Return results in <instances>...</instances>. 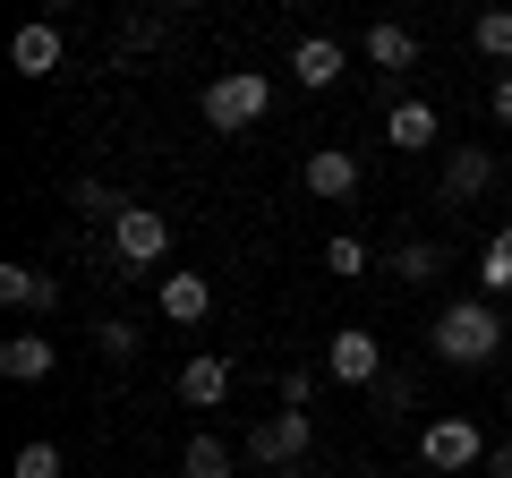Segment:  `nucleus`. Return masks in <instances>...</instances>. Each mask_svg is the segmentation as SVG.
Listing matches in <instances>:
<instances>
[{"mask_svg":"<svg viewBox=\"0 0 512 478\" xmlns=\"http://www.w3.org/2000/svg\"><path fill=\"white\" fill-rule=\"evenodd\" d=\"M427 342H436L444 368H487L495 350H504V316H495V299H453Z\"/></svg>","mask_w":512,"mask_h":478,"instance_id":"f257e3e1","label":"nucleus"},{"mask_svg":"<svg viewBox=\"0 0 512 478\" xmlns=\"http://www.w3.org/2000/svg\"><path fill=\"white\" fill-rule=\"evenodd\" d=\"M265 111H274V77L265 69H222L214 86H205V129H222V137L256 129Z\"/></svg>","mask_w":512,"mask_h":478,"instance_id":"f03ea898","label":"nucleus"},{"mask_svg":"<svg viewBox=\"0 0 512 478\" xmlns=\"http://www.w3.org/2000/svg\"><path fill=\"white\" fill-rule=\"evenodd\" d=\"M419 461L427 470H478V461H495V453H487V436H478V419H427L419 427Z\"/></svg>","mask_w":512,"mask_h":478,"instance_id":"7ed1b4c3","label":"nucleus"},{"mask_svg":"<svg viewBox=\"0 0 512 478\" xmlns=\"http://www.w3.org/2000/svg\"><path fill=\"white\" fill-rule=\"evenodd\" d=\"M308 444H316L308 410H274V419H256V427H248V461H256V470H291Z\"/></svg>","mask_w":512,"mask_h":478,"instance_id":"20e7f679","label":"nucleus"},{"mask_svg":"<svg viewBox=\"0 0 512 478\" xmlns=\"http://www.w3.org/2000/svg\"><path fill=\"white\" fill-rule=\"evenodd\" d=\"M111 257L120 265H163L171 257V222L154 214V205H128V214L111 222Z\"/></svg>","mask_w":512,"mask_h":478,"instance_id":"39448f33","label":"nucleus"},{"mask_svg":"<svg viewBox=\"0 0 512 478\" xmlns=\"http://www.w3.org/2000/svg\"><path fill=\"white\" fill-rule=\"evenodd\" d=\"M325 376H333V385H384V350H376V333L342 325V333L325 342Z\"/></svg>","mask_w":512,"mask_h":478,"instance_id":"423d86ee","label":"nucleus"},{"mask_svg":"<svg viewBox=\"0 0 512 478\" xmlns=\"http://www.w3.org/2000/svg\"><path fill=\"white\" fill-rule=\"evenodd\" d=\"M60 60H69V43H60L52 18H35V26H18V35H9V69H18V77H52Z\"/></svg>","mask_w":512,"mask_h":478,"instance_id":"0eeeda50","label":"nucleus"},{"mask_svg":"<svg viewBox=\"0 0 512 478\" xmlns=\"http://www.w3.org/2000/svg\"><path fill=\"white\" fill-rule=\"evenodd\" d=\"M52 368H60L52 333H9V342H0V376H9V385H43Z\"/></svg>","mask_w":512,"mask_h":478,"instance_id":"6e6552de","label":"nucleus"},{"mask_svg":"<svg viewBox=\"0 0 512 478\" xmlns=\"http://www.w3.org/2000/svg\"><path fill=\"white\" fill-rule=\"evenodd\" d=\"M308 197H325V205L359 197V154H342V146H316V154H308Z\"/></svg>","mask_w":512,"mask_h":478,"instance_id":"1a4fd4ad","label":"nucleus"},{"mask_svg":"<svg viewBox=\"0 0 512 478\" xmlns=\"http://www.w3.org/2000/svg\"><path fill=\"white\" fill-rule=\"evenodd\" d=\"M384 137H393V154H427V146H436V103L402 94V103L384 111Z\"/></svg>","mask_w":512,"mask_h":478,"instance_id":"9d476101","label":"nucleus"},{"mask_svg":"<svg viewBox=\"0 0 512 478\" xmlns=\"http://www.w3.org/2000/svg\"><path fill=\"white\" fill-rule=\"evenodd\" d=\"M0 299H9L18 316H52L60 308V282L35 274V265H0Z\"/></svg>","mask_w":512,"mask_h":478,"instance_id":"9b49d317","label":"nucleus"},{"mask_svg":"<svg viewBox=\"0 0 512 478\" xmlns=\"http://www.w3.org/2000/svg\"><path fill=\"white\" fill-rule=\"evenodd\" d=\"M222 393H231V359H214V350H197V359L180 368V402H188V410H214Z\"/></svg>","mask_w":512,"mask_h":478,"instance_id":"f8f14e48","label":"nucleus"},{"mask_svg":"<svg viewBox=\"0 0 512 478\" xmlns=\"http://www.w3.org/2000/svg\"><path fill=\"white\" fill-rule=\"evenodd\" d=\"M291 77L325 94L333 77H342V43H333V35H299V43H291Z\"/></svg>","mask_w":512,"mask_h":478,"instance_id":"ddd939ff","label":"nucleus"},{"mask_svg":"<svg viewBox=\"0 0 512 478\" xmlns=\"http://www.w3.org/2000/svg\"><path fill=\"white\" fill-rule=\"evenodd\" d=\"M163 316L171 325H205L214 316V282L205 274H163Z\"/></svg>","mask_w":512,"mask_h":478,"instance_id":"4468645a","label":"nucleus"},{"mask_svg":"<svg viewBox=\"0 0 512 478\" xmlns=\"http://www.w3.org/2000/svg\"><path fill=\"white\" fill-rule=\"evenodd\" d=\"M487 180H495V154H487V146H461L453 163H444V197H453V205L487 197Z\"/></svg>","mask_w":512,"mask_h":478,"instance_id":"2eb2a0df","label":"nucleus"},{"mask_svg":"<svg viewBox=\"0 0 512 478\" xmlns=\"http://www.w3.org/2000/svg\"><path fill=\"white\" fill-rule=\"evenodd\" d=\"M367 60H376V69H410V60H419V35H410V26H367Z\"/></svg>","mask_w":512,"mask_h":478,"instance_id":"dca6fc26","label":"nucleus"},{"mask_svg":"<svg viewBox=\"0 0 512 478\" xmlns=\"http://www.w3.org/2000/svg\"><path fill=\"white\" fill-rule=\"evenodd\" d=\"M180 478H231V444H222V436H188Z\"/></svg>","mask_w":512,"mask_h":478,"instance_id":"f3484780","label":"nucleus"},{"mask_svg":"<svg viewBox=\"0 0 512 478\" xmlns=\"http://www.w3.org/2000/svg\"><path fill=\"white\" fill-rule=\"evenodd\" d=\"M94 350H103L111 368H128V359H137V350H146V333L128 325V316H103V325H94Z\"/></svg>","mask_w":512,"mask_h":478,"instance_id":"a211bd4d","label":"nucleus"},{"mask_svg":"<svg viewBox=\"0 0 512 478\" xmlns=\"http://www.w3.org/2000/svg\"><path fill=\"white\" fill-rule=\"evenodd\" d=\"M436 274H444V257L427 248V239H410V248H393V282H410V291H419V282H436Z\"/></svg>","mask_w":512,"mask_h":478,"instance_id":"6ab92c4d","label":"nucleus"},{"mask_svg":"<svg viewBox=\"0 0 512 478\" xmlns=\"http://www.w3.org/2000/svg\"><path fill=\"white\" fill-rule=\"evenodd\" d=\"M470 43H478L487 60H512V9H487V18L470 26Z\"/></svg>","mask_w":512,"mask_h":478,"instance_id":"aec40b11","label":"nucleus"},{"mask_svg":"<svg viewBox=\"0 0 512 478\" xmlns=\"http://www.w3.org/2000/svg\"><path fill=\"white\" fill-rule=\"evenodd\" d=\"M9 478H60V444H18V470H9Z\"/></svg>","mask_w":512,"mask_h":478,"instance_id":"412c9836","label":"nucleus"},{"mask_svg":"<svg viewBox=\"0 0 512 478\" xmlns=\"http://www.w3.org/2000/svg\"><path fill=\"white\" fill-rule=\"evenodd\" d=\"M163 35H171V18H128L111 52H154V43H163Z\"/></svg>","mask_w":512,"mask_h":478,"instance_id":"4be33fe9","label":"nucleus"},{"mask_svg":"<svg viewBox=\"0 0 512 478\" xmlns=\"http://www.w3.org/2000/svg\"><path fill=\"white\" fill-rule=\"evenodd\" d=\"M376 402H384V410H410V402H419V376H410V368H384Z\"/></svg>","mask_w":512,"mask_h":478,"instance_id":"5701e85b","label":"nucleus"},{"mask_svg":"<svg viewBox=\"0 0 512 478\" xmlns=\"http://www.w3.org/2000/svg\"><path fill=\"white\" fill-rule=\"evenodd\" d=\"M478 291H512V257H504V248H495V239H487V257H478Z\"/></svg>","mask_w":512,"mask_h":478,"instance_id":"b1692460","label":"nucleus"},{"mask_svg":"<svg viewBox=\"0 0 512 478\" xmlns=\"http://www.w3.org/2000/svg\"><path fill=\"white\" fill-rule=\"evenodd\" d=\"M77 205H86V214H103V222H120V214H128V197H111L103 180H77Z\"/></svg>","mask_w":512,"mask_h":478,"instance_id":"393cba45","label":"nucleus"},{"mask_svg":"<svg viewBox=\"0 0 512 478\" xmlns=\"http://www.w3.org/2000/svg\"><path fill=\"white\" fill-rule=\"evenodd\" d=\"M325 265H333V274H367V248H359V239H333V248H325Z\"/></svg>","mask_w":512,"mask_h":478,"instance_id":"a878e982","label":"nucleus"},{"mask_svg":"<svg viewBox=\"0 0 512 478\" xmlns=\"http://www.w3.org/2000/svg\"><path fill=\"white\" fill-rule=\"evenodd\" d=\"M308 393H316V376H308V368H282V410H299Z\"/></svg>","mask_w":512,"mask_h":478,"instance_id":"bb28decb","label":"nucleus"},{"mask_svg":"<svg viewBox=\"0 0 512 478\" xmlns=\"http://www.w3.org/2000/svg\"><path fill=\"white\" fill-rule=\"evenodd\" d=\"M487 111H495V120H504V129H512V77H495V94H487Z\"/></svg>","mask_w":512,"mask_h":478,"instance_id":"cd10ccee","label":"nucleus"},{"mask_svg":"<svg viewBox=\"0 0 512 478\" xmlns=\"http://www.w3.org/2000/svg\"><path fill=\"white\" fill-rule=\"evenodd\" d=\"M487 470H495V478H512V444H504V453H495V461H487Z\"/></svg>","mask_w":512,"mask_h":478,"instance_id":"c85d7f7f","label":"nucleus"},{"mask_svg":"<svg viewBox=\"0 0 512 478\" xmlns=\"http://www.w3.org/2000/svg\"><path fill=\"white\" fill-rule=\"evenodd\" d=\"M495 248H504V257H512V222H504V231H495Z\"/></svg>","mask_w":512,"mask_h":478,"instance_id":"c756f323","label":"nucleus"},{"mask_svg":"<svg viewBox=\"0 0 512 478\" xmlns=\"http://www.w3.org/2000/svg\"><path fill=\"white\" fill-rule=\"evenodd\" d=\"M359 478H384V470H359Z\"/></svg>","mask_w":512,"mask_h":478,"instance_id":"7c9ffc66","label":"nucleus"}]
</instances>
